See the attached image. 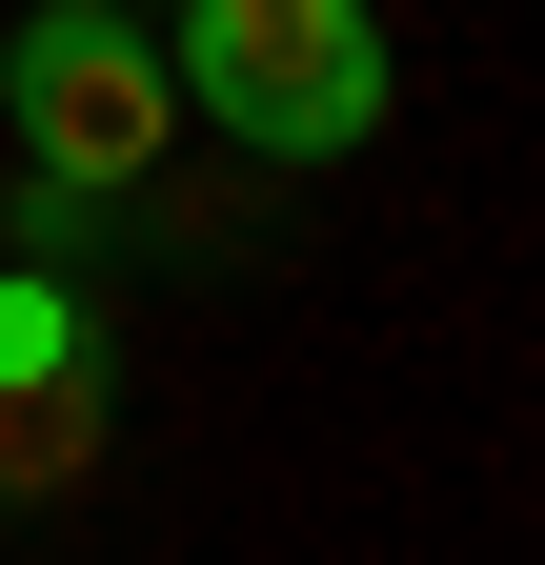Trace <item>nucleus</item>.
Segmentation results:
<instances>
[{
  "instance_id": "3",
  "label": "nucleus",
  "mask_w": 545,
  "mask_h": 565,
  "mask_svg": "<svg viewBox=\"0 0 545 565\" xmlns=\"http://www.w3.org/2000/svg\"><path fill=\"white\" fill-rule=\"evenodd\" d=\"M101 445H121V384H101V364L0 384V505H61V484H101Z\"/></svg>"
},
{
  "instance_id": "1",
  "label": "nucleus",
  "mask_w": 545,
  "mask_h": 565,
  "mask_svg": "<svg viewBox=\"0 0 545 565\" xmlns=\"http://www.w3.org/2000/svg\"><path fill=\"white\" fill-rule=\"evenodd\" d=\"M162 82H182V141L323 182L404 121V41H384V0H162Z\"/></svg>"
},
{
  "instance_id": "2",
  "label": "nucleus",
  "mask_w": 545,
  "mask_h": 565,
  "mask_svg": "<svg viewBox=\"0 0 545 565\" xmlns=\"http://www.w3.org/2000/svg\"><path fill=\"white\" fill-rule=\"evenodd\" d=\"M0 141H21V182H142L182 162V82H162V21H121V0H21V41H0Z\"/></svg>"
},
{
  "instance_id": "4",
  "label": "nucleus",
  "mask_w": 545,
  "mask_h": 565,
  "mask_svg": "<svg viewBox=\"0 0 545 565\" xmlns=\"http://www.w3.org/2000/svg\"><path fill=\"white\" fill-rule=\"evenodd\" d=\"M41 364H101V303L41 282V263H0V384H41Z\"/></svg>"
},
{
  "instance_id": "5",
  "label": "nucleus",
  "mask_w": 545,
  "mask_h": 565,
  "mask_svg": "<svg viewBox=\"0 0 545 565\" xmlns=\"http://www.w3.org/2000/svg\"><path fill=\"white\" fill-rule=\"evenodd\" d=\"M121 21H162V0H121Z\"/></svg>"
}]
</instances>
